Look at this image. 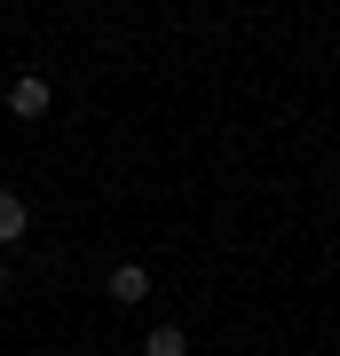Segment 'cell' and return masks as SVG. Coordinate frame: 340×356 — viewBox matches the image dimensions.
I'll return each mask as SVG.
<instances>
[{
	"label": "cell",
	"mask_w": 340,
	"mask_h": 356,
	"mask_svg": "<svg viewBox=\"0 0 340 356\" xmlns=\"http://www.w3.org/2000/svg\"><path fill=\"white\" fill-rule=\"evenodd\" d=\"M8 111H16V119H48V111H56V88H48L40 72H16V79H8Z\"/></svg>",
	"instance_id": "cell-1"
},
{
	"label": "cell",
	"mask_w": 340,
	"mask_h": 356,
	"mask_svg": "<svg viewBox=\"0 0 340 356\" xmlns=\"http://www.w3.org/2000/svg\"><path fill=\"white\" fill-rule=\"evenodd\" d=\"M103 293H111L119 309H143V301H151V269H143V261H119L111 277H103Z\"/></svg>",
	"instance_id": "cell-2"
},
{
	"label": "cell",
	"mask_w": 340,
	"mask_h": 356,
	"mask_svg": "<svg viewBox=\"0 0 340 356\" xmlns=\"http://www.w3.org/2000/svg\"><path fill=\"white\" fill-rule=\"evenodd\" d=\"M24 229H32V198L0 191V245H24Z\"/></svg>",
	"instance_id": "cell-3"
},
{
	"label": "cell",
	"mask_w": 340,
	"mask_h": 356,
	"mask_svg": "<svg viewBox=\"0 0 340 356\" xmlns=\"http://www.w3.org/2000/svg\"><path fill=\"white\" fill-rule=\"evenodd\" d=\"M143 356H190V332H182V325H166V317H159L151 332H143Z\"/></svg>",
	"instance_id": "cell-4"
},
{
	"label": "cell",
	"mask_w": 340,
	"mask_h": 356,
	"mask_svg": "<svg viewBox=\"0 0 340 356\" xmlns=\"http://www.w3.org/2000/svg\"><path fill=\"white\" fill-rule=\"evenodd\" d=\"M0 293H8V261H0Z\"/></svg>",
	"instance_id": "cell-5"
}]
</instances>
